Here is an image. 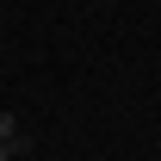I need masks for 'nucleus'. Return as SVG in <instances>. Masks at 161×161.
<instances>
[{"label": "nucleus", "mask_w": 161, "mask_h": 161, "mask_svg": "<svg viewBox=\"0 0 161 161\" xmlns=\"http://www.w3.org/2000/svg\"><path fill=\"white\" fill-rule=\"evenodd\" d=\"M0 142H19V149H25V130H19L13 112H0Z\"/></svg>", "instance_id": "1"}, {"label": "nucleus", "mask_w": 161, "mask_h": 161, "mask_svg": "<svg viewBox=\"0 0 161 161\" xmlns=\"http://www.w3.org/2000/svg\"><path fill=\"white\" fill-rule=\"evenodd\" d=\"M13 155H19V142H0V161H13Z\"/></svg>", "instance_id": "2"}]
</instances>
